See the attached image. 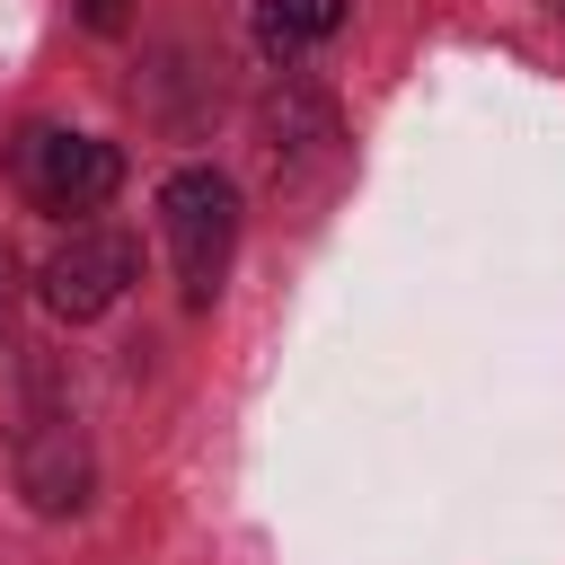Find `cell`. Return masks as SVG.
<instances>
[{
  "label": "cell",
  "mask_w": 565,
  "mask_h": 565,
  "mask_svg": "<svg viewBox=\"0 0 565 565\" xmlns=\"http://www.w3.org/2000/svg\"><path fill=\"white\" fill-rule=\"evenodd\" d=\"M159 230H168V256H177L185 300L212 309L221 282H230V256H238V185L221 168H177L159 185Z\"/></svg>",
  "instance_id": "cell-1"
},
{
  "label": "cell",
  "mask_w": 565,
  "mask_h": 565,
  "mask_svg": "<svg viewBox=\"0 0 565 565\" xmlns=\"http://www.w3.org/2000/svg\"><path fill=\"white\" fill-rule=\"evenodd\" d=\"M18 486L35 512H79L88 503V441H79V415L62 406L53 371H35V397L18 415Z\"/></svg>",
  "instance_id": "cell-2"
},
{
  "label": "cell",
  "mask_w": 565,
  "mask_h": 565,
  "mask_svg": "<svg viewBox=\"0 0 565 565\" xmlns=\"http://www.w3.org/2000/svg\"><path fill=\"white\" fill-rule=\"evenodd\" d=\"M18 185H26V203L35 212H97L115 185H124V150L115 141H97V132H26L18 141Z\"/></svg>",
  "instance_id": "cell-3"
},
{
  "label": "cell",
  "mask_w": 565,
  "mask_h": 565,
  "mask_svg": "<svg viewBox=\"0 0 565 565\" xmlns=\"http://www.w3.org/2000/svg\"><path fill=\"white\" fill-rule=\"evenodd\" d=\"M132 282H141V247H132V230L88 221V230H71V238L53 247V265H44V309L79 327V318H106Z\"/></svg>",
  "instance_id": "cell-4"
},
{
  "label": "cell",
  "mask_w": 565,
  "mask_h": 565,
  "mask_svg": "<svg viewBox=\"0 0 565 565\" xmlns=\"http://www.w3.org/2000/svg\"><path fill=\"white\" fill-rule=\"evenodd\" d=\"M335 26H344V0H256V44H265L274 62L327 44Z\"/></svg>",
  "instance_id": "cell-5"
},
{
  "label": "cell",
  "mask_w": 565,
  "mask_h": 565,
  "mask_svg": "<svg viewBox=\"0 0 565 565\" xmlns=\"http://www.w3.org/2000/svg\"><path fill=\"white\" fill-rule=\"evenodd\" d=\"M9 362H18V256L0 247V380H9Z\"/></svg>",
  "instance_id": "cell-6"
},
{
  "label": "cell",
  "mask_w": 565,
  "mask_h": 565,
  "mask_svg": "<svg viewBox=\"0 0 565 565\" xmlns=\"http://www.w3.org/2000/svg\"><path fill=\"white\" fill-rule=\"evenodd\" d=\"M88 9V26H124V0H79Z\"/></svg>",
  "instance_id": "cell-7"
}]
</instances>
